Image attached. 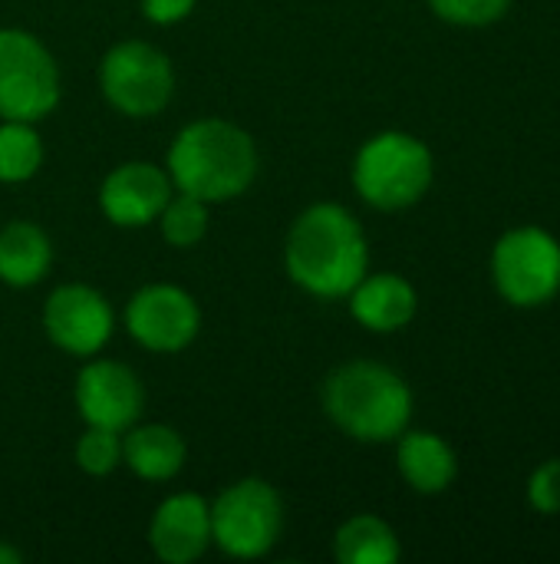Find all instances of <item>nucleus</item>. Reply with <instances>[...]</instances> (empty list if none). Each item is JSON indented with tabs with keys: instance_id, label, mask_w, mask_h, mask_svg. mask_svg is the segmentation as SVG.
<instances>
[{
	"instance_id": "obj_1",
	"label": "nucleus",
	"mask_w": 560,
	"mask_h": 564,
	"mask_svg": "<svg viewBox=\"0 0 560 564\" xmlns=\"http://www.w3.org/2000/svg\"><path fill=\"white\" fill-rule=\"evenodd\" d=\"M284 264L294 284L314 297H347L366 274L370 248L360 221L337 202L310 205L287 235Z\"/></svg>"
},
{
	"instance_id": "obj_2",
	"label": "nucleus",
	"mask_w": 560,
	"mask_h": 564,
	"mask_svg": "<svg viewBox=\"0 0 560 564\" xmlns=\"http://www.w3.org/2000/svg\"><path fill=\"white\" fill-rule=\"evenodd\" d=\"M257 175L251 135L228 119H198L185 126L168 149V178L178 192L201 202H228L248 192Z\"/></svg>"
},
{
	"instance_id": "obj_3",
	"label": "nucleus",
	"mask_w": 560,
	"mask_h": 564,
	"mask_svg": "<svg viewBox=\"0 0 560 564\" xmlns=\"http://www.w3.org/2000/svg\"><path fill=\"white\" fill-rule=\"evenodd\" d=\"M327 416L360 443L399 440L413 420V390L386 364L353 360L323 383Z\"/></svg>"
},
{
	"instance_id": "obj_4",
	"label": "nucleus",
	"mask_w": 560,
	"mask_h": 564,
	"mask_svg": "<svg viewBox=\"0 0 560 564\" xmlns=\"http://www.w3.org/2000/svg\"><path fill=\"white\" fill-rule=\"evenodd\" d=\"M353 185L380 212L409 208L432 185V152L409 132H380L356 152Z\"/></svg>"
},
{
	"instance_id": "obj_5",
	"label": "nucleus",
	"mask_w": 560,
	"mask_h": 564,
	"mask_svg": "<svg viewBox=\"0 0 560 564\" xmlns=\"http://www.w3.org/2000/svg\"><path fill=\"white\" fill-rule=\"evenodd\" d=\"M492 281L512 307H541L560 291V245L545 228H512L492 248Z\"/></svg>"
},
{
	"instance_id": "obj_6",
	"label": "nucleus",
	"mask_w": 560,
	"mask_h": 564,
	"mask_svg": "<svg viewBox=\"0 0 560 564\" xmlns=\"http://www.w3.org/2000/svg\"><path fill=\"white\" fill-rule=\"evenodd\" d=\"M284 529V506L264 479H241L228 486L211 506V542L231 558L267 555Z\"/></svg>"
},
{
	"instance_id": "obj_7",
	"label": "nucleus",
	"mask_w": 560,
	"mask_h": 564,
	"mask_svg": "<svg viewBox=\"0 0 560 564\" xmlns=\"http://www.w3.org/2000/svg\"><path fill=\"white\" fill-rule=\"evenodd\" d=\"M59 102L50 50L26 30H0V116L36 122Z\"/></svg>"
},
{
	"instance_id": "obj_8",
	"label": "nucleus",
	"mask_w": 560,
	"mask_h": 564,
	"mask_svg": "<svg viewBox=\"0 0 560 564\" xmlns=\"http://www.w3.org/2000/svg\"><path fill=\"white\" fill-rule=\"evenodd\" d=\"M99 86L109 106H116L122 116L145 119L168 106L175 89V73L162 50L142 40H125L102 56Z\"/></svg>"
},
{
	"instance_id": "obj_9",
	"label": "nucleus",
	"mask_w": 560,
	"mask_h": 564,
	"mask_svg": "<svg viewBox=\"0 0 560 564\" xmlns=\"http://www.w3.org/2000/svg\"><path fill=\"white\" fill-rule=\"evenodd\" d=\"M125 327L135 344L155 354H175L188 347L201 327L198 304L175 284H149L132 294L125 307Z\"/></svg>"
},
{
	"instance_id": "obj_10",
	"label": "nucleus",
	"mask_w": 560,
	"mask_h": 564,
	"mask_svg": "<svg viewBox=\"0 0 560 564\" xmlns=\"http://www.w3.org/2000/svg\"><path fill=\"white\" fill-rule=\"evenodd\" d=\"M43 327L59 350L92 357L112 337V311L99 291L86 284H63L46 297Z\"/></svg>"
},
{
	"instance_id": "obj_11",
	"label": "nucleus",
	"mask_w": 560,
	"mask_h": 564,
	"mask_svg": "<svg viewBox=\"0 0 560 564\" xmlns=\"http://www.w3.org/2000/svg\"><path fill=\"white\" fill-rule=\"evenodd\" d=\"M145 403L139 377L116 360H92L76 377V410L89 426L132 430Z\"/></svg>"
},
{
	"instance_id": "obj_12",
	"label": "nucleus",
	"mask_w": 560,
	"mask_h": 564,
	"mask_svg": "<svg viewBox=\"0 0 560 564\" xmlns=\"http://www.w3.org/2000/svg\"><path fill=\"white\" fill-rule=\"evenodd\" d=\"M172 198V178L152 162H125L112 169L99 188L102 215L119 228L152 225Z\"/></svg>"
},
{
	"instance_id": "obj_13",
	"label": "nucleus",
	"mask_w": 560,
	"mask_h": 564,
	"mask_svg": "<svg viewBox=\"0 0 560 564\" xmlns=\"http://www.w3.org/2000/svg\"><path fill=\"white\" fill-rule=\"evenodd\" d=\"M149 545L162 562H198L211 545V506L195 492H178L165 499L152 516Z\"/></svg>"
},
{
	"instance_id": "obj_14",
	"label": "nucleus",
	"mask_w": 560,
	"mask_h": 564,
	"mask_svg": "<svg viewBox=\"0 0 560 564\" xmlns=\"http://www.w3.org/2000/svg\"><path fill=\"white\" fill-rule=\"evenodd\" d=\"M353 317L373 334L403 330L416 317V288L399 274H363V281L347 294Z\"/></svg>"
},
{
	"instance_id": "obj_15",
	"label": "nucleus",
	"mask_w": 560,
	"mask_h": 564,
	"mask_svg": "<svg viewBox=\"0 0 560 564\" xmlns=\"http://www.w3.org/2000/svg\"><path fill=\"white\" fill-rule=\"evenodd\" d=\"M396 463H399L403 479L416 492H422V496L446 492L455 482V476H459V459H455L452 446L442 436L426 433V430L403 433Z\"/></svg>"
},
{
	"instance_id": "obj_16",
	"label": "nucleus",
	"mask_w": 560,
	"mask_h": 564,
	"mask_svg": "<svg viewBox=\"0 0 560 564\" xmlns=\"http://www.w3.org/2000/svg\"><path fill=\"white\" fill-rule=\"evenodd\" d=\"M122 463L145 482H165L185 466V440L172 426H135L122 440Z\"/></svg>"
},
{
	"instance_id": "obj_17",
	"label": "nucleus",
	"mask_w": 560,
	"mask_h": 564,
	"mask_svg": "<svg viewBox=\"0 0 560 564\" xmlns=\"http://www.w3.org/2000/svg\"><path fill=\"white\" fill-rule=\"evenodd\" d=\"M53 264L50 238L33 221H10L0 231V281L10 288H30L46 278Z\"/></svg>"
},
{
	"instance_id": "obj_18",
	"label": "nucleus",
	"mask_w": 560,
	"mask_h": 564,
	"mask_svg": "<svg viewBox=\"0 0 560 564\" xmlns=\"http://www.w3.org/2000/svg\"><path fill=\"white\" fill-rule=\"evenodd\" d=\"M333 552L340 564H396L399 562V539L396 532L376 516H353L340 525L333 539Z\"/></svg>"
},
{
	"instance_id": "obj_19",
	"label": "nucleus",
	"mask_w": 560,
	"mask_h": 564,
	"mask_svg": "<svg viewBox=\"0 0 560 564\" xmlns=\"http://www.w3.org/2000/svg\"><path fill=\"white\" fill-rule=\"evenodd\" d=\"M43 162V145L33 122L3 119L0 122V182H26Z\"/></svg>"
},
{
	"instance_id": "obj_20",
	"label": "nucleus",
	"mask_w": 560,
	"mask_h": 564,
	"mask_svg": "<svg viewBox=\"0 0 560 564\" xmlns=\"http://www.w3.org/2000/svg\"><path fill=\"white\" fill-rule=\"evenodd\" d=\"M162 235L172 248H195L208 231V202L182 192L162 208Z\"/></svg>"
},
{
	"instance_id": "obj_21",
	"label": "nucleus",
	"mask_w": 560,
	"mask_h": 564,
	"mask_svg": "<svg viewBox=\"0 0 560 564\" xmlns=\"http://www.w3.org/2000/svg\"><path fill=\"white\" fill-rule=\"evenodd\" d=\"M122 463V440L116 430L89 426L76 443V466L89 476H109Z\"/></svg>"
},
{
	"instance_id": "obj_22",
	"label": "nucleus",
	"mask_w": 560,
	"mask_h": 564,
	"mask_svg": "<svg viewBox=\"0 0 560 564\" xmlns=\"http://www.w3.org/2000/svg\"><path fill=\"white\" fill-rule=\"evenodd\" d=\"M429 7L455 26H488L508 13L512 0H429Z\"/></svg>"
},
{
	"instance_id": "obj_23",
	"label": "nucleus",
	"mask_w": 560,
	"mask_h": 564,
	"mask_svg": "<svg viewBox=\"0 0 560 564\" xmlns=\"http://www.w3.org/2000/svg\"><path fill=\"white\" fill-rule=\"evenodd\" d=\"M528 502L541 516H558L560 512V459H548L545 466L535 469L528 482Z\"/></svg>"
},
{
	"instance_id": "obj_24",
	"label": "nucleus",
	"mask_w": 560,
	"mask_h": 564,
	"mask_svg": "<svg viewBox=\"0 0 560 564\" xmlns=\"http://www.w3.org/2000/svg\"><path fill=\"white\" fill-rule=\"evenodd\" d=\"M195 0H142V10L152 23L158 26H168V23H178L191 13Z\"/></svg>"
},
{
	"instance_id": "obj_25",
	"label": "nucleus",
	"mask_w": 560,
	"mask_h": 564,
	"mask_svg": "<svg viewBox=\"0 0 560 564\" xmlns=\"http://www.w3.org/2000/svg\"><path fill=\"white\" fill-rule=\"evenodd\" d=\"M20 562V552H13L10 545H3L0 542V564H17Z\"/></svg>"
}]
</instances>
